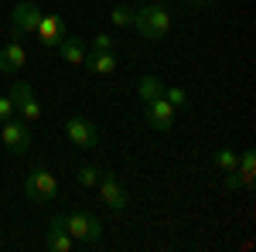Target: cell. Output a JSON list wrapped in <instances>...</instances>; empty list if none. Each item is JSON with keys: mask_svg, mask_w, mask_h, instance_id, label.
<instances>
[{"mask_svg": "<svg viewBox=\"0 0 256 252\" xmlns=\"http://www.w3.org/2000/svg\"><path fill=\"white\" fill-rule=\"evenodd\" d=\"M134 27L140 31V38L147 41H160L171 31V10L164 3H144L134 7Z\"/></svg>", "mask_w": 256, "mask_h": 252, "instance_id": "6da1fadb", "label": "cell"}, {"mask_svg": "<svg viewBox=\"0 0 256 252\" xmlns=\"http://www.w3.org/2000/svg\"><path fill=\"white\" fill-rule=\"evenodd\" d=\"M62 225H65V232L72 235L76 242H82V246H99V242H102V222L89 212L62 215Z\"/></svg>", "mask_w": 256, "mask_h": 252, "instance_id": "7a4b0ae2", "label": "cell"}, {"mask_svg": "<svg viewBox=\"0 0 256 252\" xmlns=\"http://www.w3.org/2000/svg\"><path fill=\"white\" fill-rule=\"evenodd\" d=\"M24 194H28L31 201H55V198H58V181H55L52 171L34 167L31 174L24 177Z\"/></svg>", "mask_w": 256, "mask_h": 252, "instance_id": "3957f363", "label": "cell"}, {"mask_svg": "<svg viewBox=\"0 0 256 252\" xmlns=\"http://www.w3.org/2000/svg\"><path fill=\"white\" fill-rule=\"evenodd\" d=\"M10 102H14V109L20 113L24 123H38V119L44 116L41 102L34 99V89H31L28 82H14V89H10Z\"/></svg>", "mask_w": 256, "mask_h": 252, "instance_id": "277c9868", "label": "cell"}, {"mask_svg": "<svg viewBox=\"0 0 256 252\" xmlns=\"http://www.w3.org/2000/svg\"><path fill=\"white\" fill-rule=\"evenodd\" d=\"M65 136L72 140V147H82V150H96V147H99L96 123H92V119H86V116L65 119Z\"/></svg>", "mask_w": 256, "mask_h": 252, "instance_id": "5b68a950", "label": "cell"}, {"mask_svg": "<svg viewBox=\"0 0 256 252\" xmlns=\"http://www.w3.org/2000/svg\"><path fill=\"white\" fill-rule=\"evenodd\" d=\"M99 198L106 201V208H113V212H123L126 205H130V198H126V188H123V181L116 174H110V171H99Z\"/></svg>", "mask_w": 256, "mask_h": 252, "instance_id": "8992f818", "label": "cell"}, {"mask_svg": "<svg viewBox=\"0 0 256 252\" xmlns=\"http://www.w3.org/2000/svg\"><path fill=\"white\" fill-rule=\"evenodd\" d=\"M144 116H147V123H150V130H158V133H168L171 126H174V116L178 109L168 102V99H150V102H144Z\"/></svg>", "mask_w": 256, "mask_h": 252, "instance_id": "52a82bcc", "label": "cell"}, {"mask_svg": "<svg viewBox=\"0 0 256 252\" xmlns=\"http://www.w3.org/2000/svg\"><path fill=\"white\" fill-rule=\"evenodd\" d=\"M41 14H44V10H41L34 0H18L14 10H10V27H14L18 34H34Z\"/></svg>", "mask_w": 256, "mask_h": 252, "instance_id": "ba28073f", "label": "cell"}, {"mask_svg": "<svg viewBox=\"0 0 256 252\" xmlns=\"http://www.w3.org/2000/svg\"><path fill=\"white\" fill-rule=\"evenodd\" d=\"M0 140H4V147H7L10 154H18V157L31 150V130H28V123H18V119H7V123H4Z\"/></svg>", "mask_w": 256, "mask_h": 252, "instance_id": "9c48e42d", "label": "cell"}, {"mask_svg": "<svg viewBox=\"0 0 256 252\" xmlns=\"http://www.w3.org/2000/svg\"><path fill=\"white\" fill-rule=\"evenodd\" d=\"M34 34H38L41 48H58L62 38L68 34V27H65V20H62L58 14H41L38 27H34Z\"/></svg>", "mask_w": 256, "mask_h": 252, "instance_id": "30bf717a", "label": "cell"}, {"mask_svg": "<svg viewBox=\"0 0 256 252\" xmlns=\"http://www.w3.org/2000/svg\"><path fill=\"white\" fill-rule=\"evenodd\" d=\"M76 246V239L65 232V225H62V215H52V222H48V232H44V249L52 252H72Z\"/></svg>", "mask_w": 256, "mask_h": 252, "instance_id": "8fae6325", "label": "cell"}, {"mask_svg": "<svg viewBox=\"0 0 256 252\" xmlns=\"http://www.w3.org/2000/svg\"><path fill=\"white\" fill-rule=\"evenodd\" d=\"M24 61H28V51L20 48V41H10V44L0 48V72L4 75H18L24 68Z\"/></svg>", "mask_w": 256, "mask_h": 252, "instance_id": "7c38bea8", "label": "cell"}, {"mask_svg": "<svg viewBox=\"0 0 256 252\" xmlns=\"http://www.w3.org/2000/svg\"><path fill=\"white\" fill-rule=\"evenodd\" d=\"M58 51L68 65H86V55H89V51H86V41L76 38V34H65L62 44H58Z\"/></svg>", "mask_w": 256, "mask_h": 252, "instance_id": "4fadbf2b", "label": "cell"}, {"mask_svg": "<svg viewBox=\"0 0 256 252\" xmlns=\"http://www.w3.org/2000/svg\"><path fill=\"white\" fill-rule=\"evenodd\" d=\"M86 68L92 75H113L116 72V55L113 51H89L86 55Z\"/></svg>", "mask_w": 256, "mask_h": 252, "instance_id": "5bb4252c", "label": "cell"}, {"mask_svg": "<svg viewBox=\"0 0 256 252\" xmlns=\"http://www.w3.org/2000/svg\"><path fill=\"white\" fill-rule=\"evenodd\" d=\"M236 174H239V181H242V188H253V181H256V154L253 150H242V154H239Z\"/></svg>", "mask_w": 256, "mask_h": 252, "instance_id": "9a60e30c", "label": "cell"}, {"mask_svg": "<svg viewBox=\"0 0 256 252\" xmlns=\"http://www.w3.org/2000/svg\"><path fill=\"white\" fill-rule=\"evenodd\" d=\"M137 92L144 102H150V99H160L164 96V82H160L158 75H144L140 78V85H137Z\"/></svg>", "mask_w": 256, "mask_h": 252, "instance_id": "2e32d148", "label": "cell"}, {"mask_svg": "<svg viewBox=\"0 0 256 252\" xmlns=\"http://www.w3.org/2000/svg\"><path fill=\"white\" fill-rule=\"evenodd\" d=\"M216 167L222 171V174H229V171H236V160H239V154H236V147H222V150H216Z\"/></svg>", "mask_w": 256, "mask_h": 252, "instance_id": "e0dca14e", "label": "cell"}, {"mask_svg": "<svg viewBox=\"0 0 256 252\" xmlns=\"http://www.w3.org/2000/svg\"><path fill=\"white\" fill-rule=\"evenodd\" d=\"M96 181H99V167H92V164H82L76 171V184H82V188H96Z\"/></svg>", "mask_w": 256, "mask_h": 252, "instance_id": "ac0fdd59", "label": "cell"}, {"mask_svg": "<svg viewBox=\"0 0 256 252\" xmlns=\"http://www.w3.org/2000/svg\"><path fill=\"white\" fill-rule=\"evenodd\" d=\"M110 20H113L116 27H130V24H134V7H126V3L113 7V10H110Z\"/></svg>", "mask_w": 256, "mask_h": 252, "instance_id": "d6986e66", "label": "cell"}, {"mask_svg": "<svg viewBox=\"0 0 256 252\" xmlns=\"http://www.w3.org/2000/svg\"><path fill=\"white\" fill-rule=\"evenodd\" d=\"M164 99H168L174 109H188V102H192V99H188V92H184L181 85H171V89H164Z\"/></svg>", "mask_w": 256, "mask_h": 252, "instance_id": "ffe728a7", "label": "cell"}, {"mask_svg": "<svg viewBox=\"0 0 256 252\" xmlns=\"http://www.w3.org/2000/svg\"><path fill=\"white\" fill-rule=\"evenodd\" d=\"M89 51H116V38H110V34H96V38L89 41Z\"/></svg>", "mask_w": 256, "mask_h": 252, "instance_id": "44dd1931", "label": "cell"}, {"mask_svg": "<svg viewBox=\"0 0 256 252\" xmlns=\"http://www.w3.org/2000/svg\"><path fill=\"white\" fill-rule=\"evenodd\" d=\"M18 116V109H14V102H10V96H0V123H7V119Z\"/></svg>", "mask_w": 256, "mask_h": 252, "instance_id": "7402d4cb", "label": "cell"}, {"mask_svg": "<svg viewBox=\"0 0 256 252\" xmlns=\"http://www.w3.org/2000/svg\"><path fill=\"white\" fill-rule=\"evenodd\" d=\"M226 188H229V191H239V188H242V181H239L236 171H229V174H226Z\"/></svg>", "mask_w": 256, "mask_h": 252, "instance_id": "603a6c76", "label": "cell"}, {"mask_svg": "<svg viewBox=\"0 0 256 252\" xmlns=\"http://www.w3.org/2000/svg\"><path fill=\"white\" fill-rule=\"evenodd\" d=\"M184 3H188V7H208L212 0H184Z\"/></svg>", "mask_w": 256, "mask_h": 252, "instance_id": "cb8c5ba5", "label": "cell"}]
</instances>
